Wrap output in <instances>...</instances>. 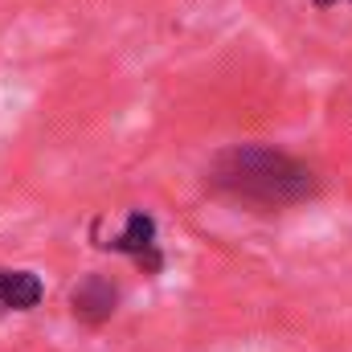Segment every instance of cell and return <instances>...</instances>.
<instances>
[{
	"instance_id": "obj_1",
	"label": "cell",
	"mask_w": 352,
	"mask_h": 352,
	"mask_svg": "<svg viewBox=\"0 0 352 352\" xmlns=\"http://www.w3.org/2000/svg\"><path fill=\"white\" fill-rule=\"evenodd\" d=\"M205 180L213 192L258 209H287L316 192V173L303 160L266 144H234L217 152L209 160Z\"/></svg>"
},
{
	"instance_id": "obj_2",
	"label": "cell",
	"mask_w": 352,
	"mask_h": 352,
	"mask_svg": "<svg viewBox=\"0 0 352 352\" xmlns=\"http://www.w3.org/2000/svg\"><path fill=\"white\" fill-rule=\"evenodd\" d=\"M102 250H115V254H127L135 266H144V274H160L164 270V254H160V238H156V221L152 213L144 209H131L123 230L107 242H98Z\"/></svg>"
},
{
	"instance_id": "obj_5",
	"label": "cell",
	"mask_w": 352,
	"mask_h": 352,
	"mask_svg": "<svg viewBox=\"0 0 352 352\" xmlns=\"http://www.w3.org/2000/svg\"><path fill=\"white\" fill-rule=\"evenodd\" d=\"M316 8H332V4H349V0H311Z\"/></svg>"
},
{
	"instance_id": "obj_3",
	"label": "cell",
	"mask_w": 352,
	"mask_h": 352,
	"mask_svg": "<svg viewBox=\"0 0 352 352\" xmlns=\"http://www.w3.org/2000/svg\"><path fill=\"white\" fill-rule=\"evenodd\" d=\"M115 303H119V287H115L111 278H102V274H87V278L74 287V295H70L74 316H78L82 324H90V328L107 324V320L115 316Z\"/></svg>"
},
{
	"instance_id": "obj_4",
	"label": "cell",
	"mask_w": 352,
	"mask_h": 352,
	"mask_svg": "<svg viewBox=\"0 0 352 352\" xmlns=\"http://www.w3.org/2000/svg\"><path fill=\"white\" fill-rule=\"evenodd\" d=\"M45 299V283L33 270H0V316L33 311Z\"/></svg>"
}]
</instances>
